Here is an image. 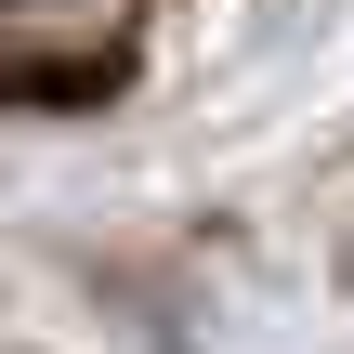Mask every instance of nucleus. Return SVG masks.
<instances>
[{"mask_svg": "<svg viewBox=\"0 0 354 354\" xmlns=\"http://www.w3.org/2000/svg\"><path fill=\"white\" fill-rule=\"evenodd\" d=\"M131 79V0H66V39H53V0H0V105H92Z\"/></svg>", "mask_w": 354, "mask_h": 354, "instance_id": "1", "label": "nucleus"}]
</instances>
